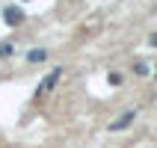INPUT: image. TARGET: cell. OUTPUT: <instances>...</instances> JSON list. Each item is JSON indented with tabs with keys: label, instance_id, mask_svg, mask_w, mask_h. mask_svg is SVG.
<instances>
[{
	"label": "cell",
	"instance_id": "6da1fadb",
	"mask_svg": "<svg viewBox=\"0 0 157 148\" xmlns=\"http://www.w3.org/2000/svg\"><path fill=\"white\" fill-rule=\"evenodd\" d=\"M3 21H6L9 27H18L21 21H24V12H21L18 6H6L3 9Z\"/></svg>",
	"mask_w": 157,
	"mask_h": 148
},
{
	"label": "cell",
	"instance_id": "7a4b0ae2",
	"mask_svg": "<svg viewBox=\"0 0 157 148\" xmlns=\"http://www.w3.org/2000/svg\"><path fill=\"white\" fill-rule=\"evenodd\" d=\"M59 74H62V71H59V68H53V71H51V74H48V77H44V80H42V86H39V92H51V89H53V86H56V80H59Z\"/></svg>",
	"mask_w": 157,
	"mask_h": 148
},
{
	"label": "cell",
	"instance_id": "3957f363",
	"mask_svg": "<svg viewBox=\"0 0 157 148\" xmlns=\"http://www.w3.org/2000/svg\"><path fill=\"white\" fill-rule=\"evenodd\" d=\"M133 116H136V113H133V110H128V113H124V116H119V119H116L110 127H113V131H122V127H128V124L133 122Z\"/></svg>",
	"mask_w": 157,
	"mask_h": 148
},
{
	"label": "cell",
	"instance_id": "277c9868",
	"mask_svg": "<svg viewBox=\"0 0 157 148\" xmlns=\"http://www.w3.org/2000/svg\"><path fill=\"white\" fill-rule=\"evenodd\" d=\"M44 56H48L44 51H30V53H27V59H30V62H44Z\"/></svg>",
	"mask_w": 157,
	"mask_h": 148
},
{
	"label": "cell",
	"instance_id": "5b68a950",
	"mask_svg": "<svg viewBox=\"0 0 157 148\" xmlns=\"http://www.w3.org/2000/svg\"><path fill=\"white\" fill-rule=\"evenodd\" d=\"M12 53V44H0V56H9Z\"/></svg>",
	"mask_w": 157,
	"mask_h": 148
},
{
	"label": "cell",
	"instance_id": "8992f818",
	"mask_svg": "<svg viewBox=\"0 0 157 148\" xmlns=\"http://www.w3.org/2000/svg\"><path fill=\"white\" fill-rule=\"evenodd\" d=\"M148 42H151V47H157V33H154V36H151Z\"/></svg>",
	"mask_w": 157,
	"mask_h": 148
},
{
	"label": "cell",
	"instance_id": "52a82bcc",
	"mask_svg": "<svg viewBox=\"0 0 157 148\" xmlns=\"http://www.w3.org/2000/svg\"><path fill=\"white\" fill-rule=\"evenodd\" d=\"M154 77H157V68H154Z\"/></svg>",
	"mask_w": 157,
	"mask_h": 148
}]
</instances>
